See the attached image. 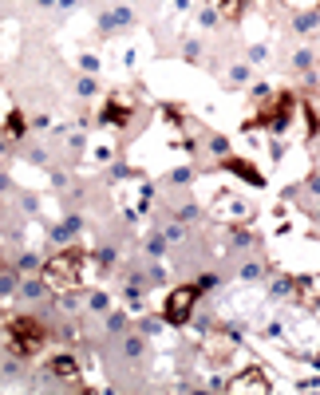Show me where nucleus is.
<instances>
[{
	"instance_id": "f257e3e1",
	"label": "nucleus",
	"mask_w": 320,
	"mask_h": 395,
	"mask_svg": "<svg viewBox=\"0 0 320 395\" xmlns=\"http://www.w3.org/2000/svg\"><path fill=\"white\" fill-rule=\"evenodd\" d=\"M293 115H296V95L293 91H269V103L253 115V119H245V130L265 127V130H273V135H285Z\"/></svg>"
},
{
	"instance_id": "f03ea898",
	"label": "nucleus",
	"mask_w": 320,
	"mask_h": 395,
	"mask_svg": "<svg viewBox=\"0 0 320 395\" xmlns=\"http://www.w3.org/2000/svg\"><path fill=\"white\" fill-rule=\"evenodd\" d=\"M84 261H87V250H79V245L56 253V257L44 265V284H51V289H71V284H79Z\"/></svg>"
},
{
	"instance_id": "7ed1b4c3",
	"label": "nucleus",
	"mask_w": 320,
	"mask_h": 395,
	"mask_svg": "<svg viewBox=\"0 0 320 395\" xmlns=\"http://www.w3.org/2000/svg\"><path fill=\"white\" fill-rule=\"evenodd\" d=\"M4 332H9V340H12V348H16V356H36L44 344H48V328H44L36 317H28V312H20V317H9Z\"/></svg>"
},
{
	"instance_id": "20e7f679",
	"label": "nucleus",
	"mask_w": 320,
	"mask_h": 395,
	"mask_svg": "<svg viewBox=\"0 0 320 395\" xmlns=\"http://www.w3.org/2000/svg\"><path fill=\"white\" fill-rule=\"evenodd\" d=\"M214 277H206V281L198 284H182V289L170 292V301H166V324H186L190 320V312H194L198 297H202V289H210Z\"/></svg>"
},
{
	"instance_id": "39448f33",
	"label": "nucleus",
	"mask_w": 320,
	"mask_h": 395,
	"mask_svg": "<svg viewBox=\"0 0 320 395\" xmlns=\"http://www.w3.org/2000/svg\"><path fill=\"white\" fill-rule=\"evenodd\" d=\"M226 170H234L237 178H245L249 186H265V178H261V170L253 163H245V158H226Z\"/></svg>"
},
{
	"instance_id": "423d86ee",
	"label": "nucleus",
	"mask_w": 320,
	"mask_h": 395,
	"mask_svg": "<svg viewBox=\"0 0 320 395\" xmlns=\"http://www.w3.org/2000/svg\"><path fill=\"white\" fill-rule=\"evenodd\" d=\"M44 371H48L51 379H71V384L79 379V368H76V360H71V356H56V360H51Z\"/></svg>"
},
{
	"instance_id": "0eeeda50",
	"label": "nucleus",
	"mask_w": 320,
	"mask_h": 395,
	"mask_svg": "<svg viewBox=\"0 0 320 395\" xmlns=\"http://www.w3.org/2000/svg\"><path fill=\"white\" fill-rule=\"evenodd\" d=\"M131 24H135V12L131 9H115L103 16V32H119V28H131Z\"/></svg>"
},
{
	"instance_id": "6e6552de",
	"label": "nucleus",
	"mask_w": 320,
	"mask_h": 395,
	"mask_svg": "<svg viewBox=\"0 0 320 395\" xmlns=\"http://www.w3.org/2000/svg\"><path fill=\"white\" fill-rule=\"evenodd\" d=\"M316 24H320V4L312 12H296V36H309V32H316Z\"/></svg>"
},
{
	"instance_id": "1a4fd4ad",
	"label": "nucleus",
	"mask_w": 320,
	"mask_h": 395,
	"mask_svg": "<svg viewBox=\"0 0 320 395\" xmlns=\"http://www.w3.org/2000/svg\"><path fill=\"white\" fill-rule=\"evenodd\" d=\"M126 115H131V107H123L119 99H111L107 111H103V123H126Z\"/></svg>"
},
{
	"instance_id": "9d476101",
	"label": "nucleus",
	"mask_w": 320,
	"mask_h": 395,
	"mask_svg": "<svg viewBox=\"0 0 320 395\" xmlns=\"http://www.w3.org/2000/svg\"><path fill=\"white\" fill-rule=\"evenodd\" d=\"M304 127H309V138H320V111L316 107H304Z\"/></svg>"
},
{
	"instance_id": "9b49d317",
	"label": "nucleus",
	"mask_w": 320,
	"mask_h": 395,
	"mask_svg": "<svg viewBox=\"0 0 320 395\" xmlns=\"http://www.w3.org/2000/svg\"><path fill=\"white\" fill-rule=\"evenodd\" d=\"M293 68H296V71H309V68H312V48H301V52H296Z\"/></svg>"
},
{
	"instance_id": "f8f14e48",
	"label": "nucleus",
	"mask_w": 320,
	"mask_h": 395,
	"mask_svg": "<svg viewBox=\"0 0 320 395\" xmlns=\"http://www.w3.org/2000/svg\"><path fill=\"white\" fill-rule=\"evenodd\" d=\"M198 52H202V43H198V40H186V43H182V56H186L190 63H198Z\"/></svg>"
},
{
	"instance_id": "ddd939ff",
	"label": "nucleus",
	"mask_w": 320,
	"mask_h": 395,
	"mask_svg": "<svg viewBox=\"0 0 320 395\" xmlns=\"http://www.w3.org/2000/svg\"><path fill=\"white\" fill-rule=\"evenodd\" d=\"M265 60H269L265 43H253V48H249V63H265Z\"/></svg>"
},
{
	"instance_id": "4468645a",
	"label": "nucleus",
	"mask_w": 320,
	"mask_h": 395,
	"mask_svg": "<svg viewBox=\"0 0 320 395\" xmlns=\"http://www.w3.org/2000/svg\"><path fill=\"white\" fill-rule=\"evenodd\" d=\"M241 277H245V281H261L265 269H261V265H241Z\"/></svg>"
},
{
	"instance_id": "2eb2a0df",
	"label": "nucleus",
	"mask_w": 320,
	"mask_h": 395,
	"mask_svg": "<svg viewBox=\"0 0 320 395\" xmlns=\"http://www.w3.org/2000/svg\"><path fill=\"white\" fill-rule=\"evenodd\" d=\"M218 9H229V16H241V0H218Z\"/></svg>"
},
{
	"instance_id": "dca6fc26",
	"label": "nucleus",
	"mask_w": 320,
	"mask_h": 395,
	"mask_svg": "<svg viewBox=\"0 0 320 395\" xmlns=\"http://www.w3.org/2000/svg\"><path fill=\"white\" fill-rule=\"evenodd\" d=\"M146 250H151V253H162V250H166V237H159V233H154V237L146 241Z\"/></svg>"
},
{
	"instance_id": "f3484780",
	"label": "nucleus",
	"mask_w": 320,
	"mask_h": 395,
	"mask_svg": "<svg viewBox=\"0 0 320 395\" xmlns=\"http://www.w3.org/2000/svg\"><path fill=\"white\" fill-rule=\"evenodd\" d=\"M202 24H206V28H218V12H214V9H202Z\"/></svg>"
},
{
	"instance_id": "a211bd4d",
	"label": "nucleus",
	"mask_w": 320,
	"mask_h": 395,
	"mask_svg": "<svg viewBox=\"0 0 320 395\" xmlns=\"http://www.w3.org/2000/svg\"><path fill=\"white\" fill-rule=\"evenodd\" d=\"M40 292H44V281H28L24 284V297H40Z\"/></svg>"
},
{
	"instance_id": "6ab92c4d",
	"label": "nucleus",
	"mask_w": 320,
	"mask_h": 395,
	"mask_svg": "<svg viewBox=\"0 0 320 395\" xmlns=\"http://www.w3.org/2000/svg\"><path fill=\"white\" fill-rule=\"evenodd\" d=\"M229 79H234V83H245V79H249V68H245V63H241V68H234V76H229Z\"/></svg>"
},
{
	"instance_id": "aec40b11",
	"label": "nucleus",
	"mask_w": 320,
	"mask_h": 395,
	"mask_svg": "<svg viewBox=\"0 0 320 395\" xmlns=\"http://www.w3.org/2000/svg\"><path fill=\"white\" fill-rule=\"evenodd\" d=\"M79 95H95V79H79Z\"/></svg>"
},
{
	"instance_id": "412c9836",
	"label": "nucleus",
	"mask_w": 320,
	"mask_h": 395,
	"mask_svg": "<svg viewBox=\"0 0 320 395\" xmlns=\"http://www.w3.org/2000/svg\"><path fill=\"white\" fill-rule=\"evenodd\" d=\"M309 190H312V194H320V174H312V178H309Z\"/></svg>"
},
{
	"instance_id": "4be33fe9",
	"label": "nucleus",
	"mask_w": 320,
	"mask_h": 395,
	"mask_svg": "<svg viewBox=\"0 0 320 395\" xmlns=\"http://www.w3.org/2000/svg\"><path fill=\"white\" fill-rule=\"evenodd\" d=\"M312 222H320V206H316V210H312Z\"/></svg>"
}]
</instances>
